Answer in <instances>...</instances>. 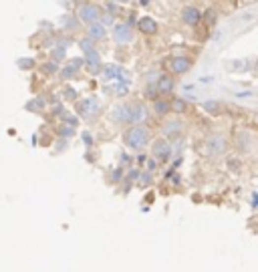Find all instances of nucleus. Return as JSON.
<instances>
[{
    "label": "nucleus",
    "mask_w": 258,
    "mask_h": 272,
    "mask_svg": "<svg viewBox=\"0 0 258 272\" xmlns=\"http://www.w3.org/2000/svg\"><path fill=\"white\" fill-rule=\"evenodd\" d=\"M254 208H258V196H254Z\"/></svg>",
    "instance_id": "28"
},
{
    "label": "nucleus",
    "mask_w": 258,
    "mask_h": 272,
    "mask_svg": "<svg viewBox=\"0 0 258 272\" xmlns=\"http://www.w3.org/2000/svg\"><path fill=\"white\" fill-rule=\"evenodd\" d=\"M85 60H87V62H89V67H91V71H97V69H99V65H101V57H99V53H97V51L89 53L87 57H85Z\"/></svg>",
    "instance_id": "16"
},
{
    "label": "nucleus",
    "mask_w": 258,
    "mask_h": 272,
    "mask_svg": "<svg viewBox=\"0 0 258 272\" xmlns=\"http://www.w3.org/2000/svg\"><path fill=\"white\" fill-rule=\"evenodd\" d=\"M103 23H105V25L113 23V14H105V16H103Z\"/></svg>",
    "instance_id": "24"
},
{
    "label": "nucleus",
    "mask_w": 258,
    "mask_h": 272,
    "mask_svg": "<svg viewBox=\"0 0 258 272\" xmlns=\"http://www.w3.org/2000/svg\"><path fill=\"white\" fill-rule=\"evenodd\" d=\"M83 137H85V141H87V143H93V141H91V135H89V133H85Z\"/></svg>",
    "instance_id": "27"
},
{
    "label": "nucleus",
    "mask_w": 258,
    "mask_h": 272,
    "mask_svg": "<svg viewBox=\"0 0 258 272\" xmlns=\"http://www.w3.org/2000/svg\"><path fill=\"white\" fill-rule=\"evenodd\" d=\"M107 91H111V95H125L127 93V83H117V85H113L111 89H107Z\"/></svg>",
    "instance_id": "18"
},
{
    "label": "nucleus",
    "mask_w": 258,
    "mask_h": 272,
    "mask_svg": "<svg viewBox=\"0 0 258 272\" xmlns=\"http://www.w3.org/2000/svg\"><path fill=\"white\" fill-rule=\"evenodd\" d=\"M64 93H67V99H75V91L73 89H67Z\"/></svg>",
    "instance_id": "26"
},
{
    "label": "nucleus",
    "mask_w": 258,
    "mask_h": 272,
    "mask_svg": "<svg viewBox=\"0 0 258 272\" xmlns=\"http://www.w3.org/2000/svg\"><path fill=\"white\" fill-rule=\"evenodd\" d=\"M113 40L117 45H129L133 40V32L129 25H115L113 29Z\"/></svg>",
    "instance_id": "5"
},
{
    "label": "nucleus",
    "mask_w": 258,
    "mask_h": 272,
    "mask_svg": "<svg viewBox=\"0 0 258 272\" xmlns=\"http://www.w3.org/2000/svg\"><path fill=\"white\" fill-rule=\"evenodd\" d=\"M163 133H165V137H178L182 133V123L180 121H169L163 127Z\"/></svg>",
    "instance_id": "13"
},
{
    "label": "nucleus",
    "mask_w": 258,
    "mask_h": 272,
    "mask_svg": "<svg viewBox=\"0 0 258 272\" xmlns=\"http://www.w3.org/2000/svg\"><path fill=\"white\" fill-rule=\"evenodd\" d=\"M105 34H107V30H105V25H103V23H95V25L89 27V38L99 40V38H103Z\"/></svg>",
    "instance_id": "14"
},
{
    "label": "nucleus",
    "mask_w": 258,
    "mask_h": 272,
    "mask_svg": "<svg viewBox=\"0 0 258 272\" xmlns=\"http://www.w3.org/2000/svg\"><path fill=\"white\" fill-rule=\"evenodd\" d=\"M99 16H101V12H99V8L95 4H89L87 2V4H81L79 6V18L83 20V23H87L89 27L97 23Z\"/></svg>",
    "instance_id": "4"
},
{
    "label": "nucleus",
    "mask_w": 258,
    "mask_h": 272,
    "mask_svg": "<svg viewBox=\"0 0 258 272\" xmlns=\"http://www.w3.org/2000/svg\"><path fill=\"white\" fill-rule=\"evenodd\" d=\"M139 181H141V183H149V181H152V178H149V176H145V174H143V176L139 178Z\"/></svg>",
    "instance_id": "25"
},
{
    "label": "nucleus",
    "mask_w": 258,
    "mask_h": 272,
    "mask_svg": "<svg viewBox=\"0 0 258 272\" xmlns=\"http://www.w3.org/2000/svg\"><path fill=\"white\" fill-rule=\"evenodd\" d=\"M81 67H83V59H73V60L69 62V65L63 69V77H64V79H71Z\"/></svg>",
    "instance_id": "12"
},
{
    "label": "nucleus",
    "mask_w": 258,
    "mask_h": 272,
    "mask_svg": "<svg viewBox=\"0 0 258 272\" xmlns=\"http://www.w3.org/2000/svg\"><path fill=\"white\" fill-rule=\"evenodd\" d=\"M42 71H45V73H55V71H57V62H51V65L47 62V65L42 67Z\"/></svg>",
    "instance_id": "22"
},
{
    "label": "nucleus",
    "mask_w": 258,
    "mask_h": 272,
    "mask_svg": "<svg viewBox=\"0 0 258 272\" xmlns=\"http://www.w3.org/2000/svg\"><path fill=\"white\" fill-rule=\"evenodd\" d=\"M79 47L85 51V55H89V53L95 51V49H93V38H83L81 43H79Z\"/></svg>",
    "instance_id": "19"
},
{
    "label": "nucleus",
    "mask_w": 258,
    "mask_h": 272,
    "mask_svg": "<svg viewBox=\"0 0 258 272\" xmlns=\"http://www.w3.org/2000/svg\"><path fill=\"white\" fill-rule=\"evenodd\" d=\"M224 150H226V137H222V135H212L208 139V151L212 155H218Z\"/></svg>",
    "instance_id": "6"
},
{
    "label": "nucleus",
    "mask_w": 258,
    "mask_h": 272,
    "mask_svg": "<svg viewBox=\"0 0 258 272\" xmlns=\"http://www.w3.org/2000/svg\"><path fill=\"white\" fill-rule=\"evenodd\" d=\"M216 107H218V103H204L206 111H216Z\"/></svg>",
    "instance_id": "23"
},
{
    "label": "nucleus",
    "mask_w": 258,
    "mask_h": 272,
    "mask_svg": "<svg viewBox=\"0 0 258 272\" xmlns=\"http://www.w3.org/2000/svg\"><path fill=\"white\" fill-rule=\"evenodd\" d=\"M147 119V107L145 105H135L133 107V123H143Z\"/></svg>",
    "instance_id": "15"
},
{
    "label": "nucleus",
    "mask_w": 258,
    "mask_h": 272,
    "mask_svg": "<svg viewBox=\"0 0 258 272\" xmlns=\"http://www.w3.org/2000/svg\"><path fill=\"white\" fill-rule=\"evenodd\" d=\"M171 107H174V111L182 113V111H186V103L180 99V101H174V103H171Z\"/></svg>",
    "instance_id": "21"
},
{
    "label": "nucleus",
    "mask_w": 258,
    "mask_h": 272,
    "mask_svg": "<svg viewBox=\"0 0 258 272\" xmlns=\"http://www.w3.org/2000/svg\"><path fill=\"white\" fill-rule=\"evenodd\" d=\"M109 119L115 123H133V107L129 105H117L109 113Z\"/></svg>",
    "instance_id": "3"
},
{
    "label": "nucleus",
    "mask_w": 258,
    "mask_h": 272,
    "mask_svg": "<svg viewBox=\"0 0 258 272\" xmlns=\"http://www.w3.org/2000/svg\"><path fill=\"white\" fill-rule=\"evenodd\" d=\"M169 67H171V71H174V73L182 75V73H188V71L192 69V60H190L188 57H178V59L171 60Z\"/></svg>",
    "instance_id": "9"
},
{
    "label": "nucleus",
    "mask_w": 258,
    "mask_h": 272,
    "mask_svg": "<svg viewBox=\"0 0 258 272\" xmlns=\"http://www.w3.org/2000/svg\"><path fill=\"white\" fill-rule=\"evenodd\" d=\"M137 29H139L141 32H145V34H154V32H158V23H156L154 18L143 16V18L137 20Z\"/></svg>",
    "instance_id": "10"
},
{
    "label": "nucleus",
    "mask_w": 258,
    "mask_h": 272,
    "mask_svg": "<svg viewBox=\"0 0 258 272\" xmlns=\"http://www.w3.org/2000/svg\"><path fill=\"white\" fill-rule=\"evenodd\" d=\"M63 57H64V45H61L59 49H55V51H53V60H55V62H59Z\"/></svg>",
    "instance_id": "20"
},
{
    "label": "nucleus",
    "mask_w": 258,
    "mask_h": 272,
    "mask_svg": "<svg viewBox=\"0 0 258 272\" xmlns=\"http://www.w3.org/2000/svg\"><path fill=\"white\" fill-rule=\"evenodd\" d=\"M182 18H184V23H186L188 27H196V25L200 23L202 14H200V10H198L196 6H186L184 12H182Z\"/></svg>",
    "instance_id": "7"
},
{
    "label": "nucleus",
    "mask_w": 258,
    "mask_h": 272,
    "mask_svg": "<svg viewBox=\"0 0 258 272\" xmlns=\"http://www.w3.org/2000/svg\"><path fill=\"white\" fill-rule=\"evenodd\" d=\"M152 151H154V157H158V159H165V157H169V153H171L169 141H165V139H158V141L154 143Z\"/></svg>",
    "instance_id": "8"
},
{
    "label": "nucleus",
    "mask_w": 258,
    "mask_h": 272,
    "mask_svg": "<svg viewBox=\"0 0 258 272\" xmlns=\"http://www.w3.org/2000/svg\"><path fill=\"white\" fill-rule=\"evenodd\" d=\"M77 111H79V115L85 117V119H93V117L99 115V111H101V103H99L97 97H87V99H83L79 105H77Z\"/></svg>",
    "instance_id": "2"
},
{
    "label": "nucleus",
    "mask_w": 258,
    "mask_h": 272,
    "mask_svg": "<svg viewBox=\"0 0 258 272\" xmlns=\"http://www.w3.org/2000/svg\"><path fill=\"white\" fill-rule=\"evenodd\" d=\"M149 139V133L145 127H139V125H135V127H129L125 133H123V141L129 150H141L143 145L147 143Z\"/></svg>",
    "instance_id": "1"
},
{
    "label": "nucleus",
    "mask_w": 258,
    "mask_h": 272,
    "mask_svg": "<svg viewBox=\"0 0 258 272\" xmlns=\"http://www.w3.org/2000/svg\"><path fill=\"white\" fill-rule=\"evenodd\" d=\"M169 109H171V105H169L167 101H156V105H154V111L158 115H165Z\"/></svg>",
    "instance_id": "17"
},
{
    "label": "nucleus",
    "mask_w": 258,
    "mask_h": 272,
    "mask_svg": "<svg viewBox=\"0 0 258 272\" xmlns=\"http://www.w3.org/2000/svg\"><path fill=\"white\" fill-rule=\"evenodd\" d=\"M156 89H158L160 93H171V89H174V79H171L169 75H161V77L158 79Z\"/></svg>",
    "instance_id": "11"
}]
</instances>
